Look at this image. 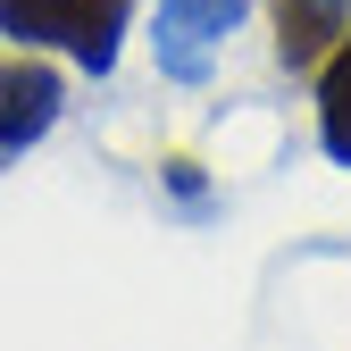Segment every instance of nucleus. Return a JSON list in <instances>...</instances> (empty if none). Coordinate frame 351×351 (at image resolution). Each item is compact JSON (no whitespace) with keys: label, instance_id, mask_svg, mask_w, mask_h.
<instances>
[{"label":"nucleus","instance_id":"4","mask_svg":"<svg viewBox=\"0 0 351 351\" xmlns=\"http://www.w3.org/2000/svg\"><path fill=\"white\" fill-rule=\"evenodd\" d=\"M343 34H351V0H276V59L285 67H318Z\"/></svg>","mask_w":351,"mask_h":351},{"label":"nucleus","instance_id":"6","mask_svg":"<svg viewBox=\"0 0 351 351\" xmlns=\"http://www.w3.org/2000/svg\"><path fill=\"white\" fill-rule=\"evenodd\" d=\"M167 184L184 193V201H201V176H193V159H167Z\"/></svg>","mask_w":351,"mask_h":351},{"label":"nucleus","instance_id":"5","mask_svg":"<svg viewBox=\"0 0 351 351\" xmlns=\"http://www.w3.org/2000/svg\"><path fill=\"white\" fill-rule=\"evenodd\" d=\"M318 143L335 167H351V34L318 59Z\"/></svg>","mask_w":351,"mask_h":351},{"label":"nucleus","instance_id":"3","mask_svg":"<svg viewBox=\"0 0 351 351\" xmlns=\"http://www.w3.org/2000/svg\"><path fill=\"white\" fill-rule=\"evenodd\" d=\"M59 117V75L42 59H0V159L51 134Z\"/></svg>","mask_w":351,"mask_h":351},{"label":"nucleus","instance_id":"2","mask_svg":"<svg viewBox=\"0 0 351 351\" xmlns=\"http://www.w3.org/2000/svg\"><path fill=\"white\" fill-rule=\"evenodd\" d=\"M251 17V0H159V67L176 84H201L209 75V51L226 42L234 25Z\"/></svg>","mask_w":351,"mask_h":351},{"label":"nucleus","instance_id":"1","mask_svg":"<svg viewBox=\"0 0 351 351\" xmlns=\"http://www.w3.org/2000/svg\"><path fill=\"white\" fill-rule=\"evenodd\" d=\"M125 17H134V0H0V34L51 42V51H67L75 67H93V75L117 67Z\"/></svg>","mask_w":351,"mask_h":351}]
</instances>
